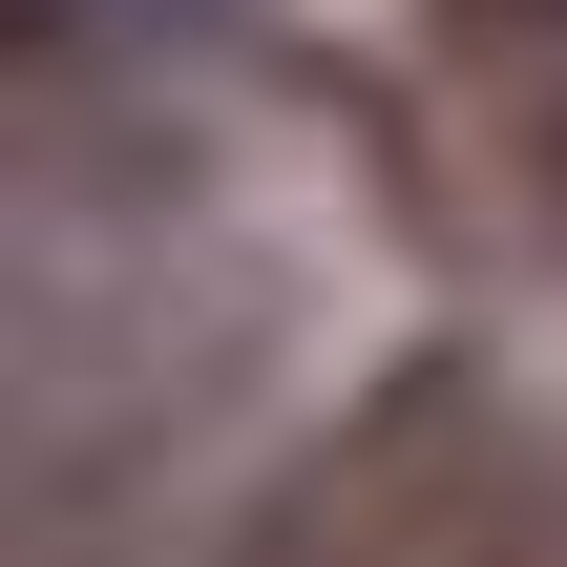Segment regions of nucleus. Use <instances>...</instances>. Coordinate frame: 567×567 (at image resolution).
Masks as SVG:
<instances>
[{"label": "nucleus", "mask_w": 567, "mask_h": 567, "mask_svg": "<svg viewBox=\"0 0 567 567\" xmlns=\"http://www.w3.org/2000/svg\"><path fill=\"white\" fill-rule=\"evenodd\" d=\"M42 21H168V0H42Z\"/></svg>", "instance_id": "obj_1"}]
</instances>
